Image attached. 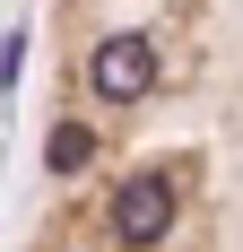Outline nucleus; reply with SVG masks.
<instances>
[{"mask_svg": "<svg viewBox=\"0 0 243 252\" xmlns=\"http://www.w3.org/2000/svg\"><path fill=\"white\" fill-rule=\"evenodd\" d=\"M87 157H96V139H87L78 122H61V130H52V174H78Z\"/></svg>", "mask_w": 243, "mask_h": 252, "instance_id": "7ed1b4c3", "label": "nucleus"}, {"mask_svg": "<svg viewBox=\"0 0 243 252\" xmlns=\"http://www.w3.org/2000/svg\"><path fill=\"white\" fill-rule=\"evenodd\" d=\"M174 226V174H130L113 191V244H165Z\"/></svg>", "mask_w": 243, "mask_h": 252, "instance_id": "f03ea898", "label": "nucleus"}, {"mask_svg": "<svg viewBox=\"0 0 243 252\" xmlns=\"http://www.w3.org/2000/svg\"><path fill=\"white\" fill-rule=\"evenodd\" d=\"M87 87H96L104 104H130L156 87V52H148V35H104L96 61H87Z\"/></svg>", "mask_w": 243, "mask_h": 252, "instance_id": "f257e3e1", "label": "nucleus"}]
</instances>
